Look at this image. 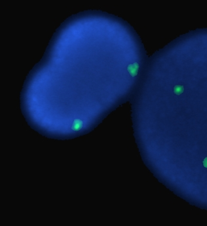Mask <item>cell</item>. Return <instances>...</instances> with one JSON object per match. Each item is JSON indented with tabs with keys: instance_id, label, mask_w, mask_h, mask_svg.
I'll return each mask as SVG.
<instances>
[{
	"instance_id": "6da1fadb",
	"label": "cell",
	"mask_w": 207,
	"mask_h": 226,
	"mask_svg": "<svg viewBox=\"0 0 207 226\" xmlns=\"http://www.w3.org/2000/svg\"><path fill=\"white\" fill-rule=\"evenodd\" d=\"M139 69V63L134 62V64H131L127 66V71L130 73L132 77H135L138 75Z\"/></svg>"
},
{
	"instance_id": "7a4b0ae2",
	"label": "cell",
	"mask_w": 207,
	"mask_h": 226,
	"mask_svg": "<svg viewBox=\"0 0 207 226\" xmlns=\"http://www.w3.org/2000/svg\"><path fill=\"white\" fill-rule=\"evenodd\" d=\"M83 128V121L79 119H74L72 125V129L73 131H79Z\"/></svg>"
},
{
	"instance_id": "3957f363",
	"label": "cell",
	"mask_w": 207,
	"mask_h": 226,
	"mask_svg": "<svg viewBox=\"0 0 207 226\" xmlns=\"http://www.w3.org/2000/svg\"><path fill=\"white\" fill-rule=\"evenodd\" d=\"M184 91V87L182 85H176L174 87V92L176 95H180Z\"/></svg>"
},
{
	"instance_id": "277c9868",
	"label": "cell",
	"mask_w": 207,
	"mask_h": 226,
	"mask_svg": "<svg viewBox=\"0 0 207 226\" xmlns=\"http://www.w3.org/2000/svg\"><path fill=\"white\" fill-rule=\"evenodd\" d=\"M203 166L205 168H207V157H206L204 160H203Z\"/></svg>"
}]
</instances>
